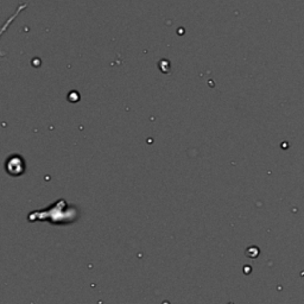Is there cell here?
<instances>
[{
    "mask_svg": "<svg viewBox=\"0 0 304 304\" xmlns=\"http://www.w3.org/2000/svg\"><path fill=\"white\" fill-rule=\"evenodd\" d=\"M228 304H233V303H232V302H231V303H228Z\"/></svg>",
    "mask_w": 304,
    "mask_h": 304,
    "instance_id": "1",
    "label": "cell"
}]
</instances>
